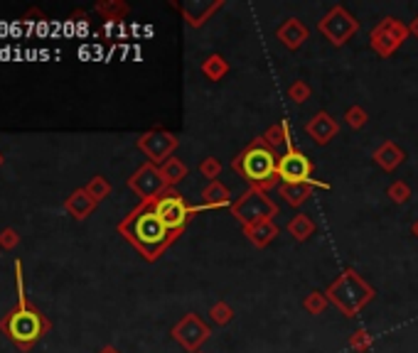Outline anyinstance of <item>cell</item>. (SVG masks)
<instances>
[{"mask_svg":"<svg viewBox=\"0 0 418 353\" xmlns=\"http://www.w3.org/2000/svg\"><path fill=\"white\" fill-rule=\"evenodd\" d=\"M0 164H3V154H0Z\"/></svg>","mask_w":418,"mask_h":353,"instance_id":"74e56055","label":"cell"},{"mask_svg":"<svg viewBox=\"0 0 418 353\" xmlns=\"http://www.w3.org/2000/svg\"><path fill=\"white\" fill-rule=\"evenodd\" d=\"M312 162L298 147H288L278 159V180L283 185H312Z\"/></svg>","mask_w":418,"mask_h":353,"instance_id":"52a82bcc","label":"cell"},{"mask_svg":"<svg viewBox=\"0 0 418 353\" xmlns=\"http://www.w3.org/2000/svg\"><path fill=\"white\" fill-rule=\"evenodd\" d=\"M232 317H234V312H232V307L229 304H224V302H219V304H214L212 309H209V319H212L214 324H229L232 322Z\"/></svg>","mask_w":418,"mask_h":353,"instance_id":"4316f807","label":"cell"},{"mask_svg":"<svg viewBox=\"0 0 418 353\" xmlns=\"http://www.w3.org/2000/svg\"><path fill=\"white\" fill-rule=\"evenodd\" d=\"M320 30L330 37V42H333V45H344V42H347L349 37L359 30V22L354 20V17L349 15L344 8L337 6L323 17V22H320Z\"/></svg>","mask_w":418,"mask_h":353,"instance_id":"9c48e42d","label":"cell"},{"mask_svg":"<svg viewBox=\"0 0 418 353\" xmlns=\"http://www.w3.org/2000/svg\"><path fill=\"white\" fill-rule=\"evenodd\" d=\"M413 233L418 236V221H416V224H413Z\"/></svg>","mask_w":418,"mask_h":353,"instance_id":"8d00e7d4","label":"cell"},{"mask_svg":"<svg viewBox=\"0 0 418 353\" xmlns=\"http://www.w3.org/2000/svg\"><path fill=\"white\" fill-rule=\"evenodd\" d=\"M367 110L359 108V106H354V108L347 110V123L352 125V128H364L367 125Z\"/></svg>","mask_w":418,"mask_h":353,"instance_id":"4dcf8cb0","label":"cell"},{"mask_svg":"<svg viewBox=\"0 0 418 353\" xmlns=\"http://www.w3.org/2000/svg\"><path fill=\"white\" fill-rule=\"evenodd\" d=\"M172 336H175V341H180L187 351L197 353L202 343L209 338V326H207L197 314H187V317L172 329Z\"/></svg>","mask_w":418,"mask_h":353,"instance_id":"8fae6325","label":"cell"},{"mask_svg":"<svg viewBox=\"0 0 418 353\" xmlns=\"http://www.w3.org/2000/svg\"><path fill=\"white\" fill-rule=\"evenodd\" d=\"M96 204L99 201H94V196L89 194V192L81 187V189H74L69 196H67V201H64V209L69 211L74 219H79V221H84L86 216H91V211L96 209Z\"/></svg>","mask_w":418,"mask_h":353,"instance_id":"9a60e30c","label":"cell"},{"mask_svg":"<svg viewBox=\"0 0 418 353\" xmlns=\"http://www.w3.org/2000/svg\"><path fill=\"white\" fill-rule=\"evenodd\" d=\"M232 169L239 172L246 182H251L253 189L263 192L271 189L278 182V157L263 138L253 140L242 154H237L232 162Z\"/></svg>","mask_w":418,"mask_h":353,"instance_id":"3957f363","label":"cell"},{"mask_svg":"<svg viewBox=\"0 0 418 353\" xmlns=\"http://www.w3.org/2000/svg\"><path fill=\"white\" fill-rule=\"evenodd\" d=\"M197 353H202V351H197Z\"/></svg>","mask_w":418,"mask_h":353,"instance_id":"f35d334b","label":"cell"},{"mask_svg":"<svg viewBox=\"0 0 418 353\" xmlns=\"http://www.w3.org/2000/svg\"><path fill=\"white\" fill-rule=\"evenodd\" d=\"M200 174L209 182H217V177L222 174V162L217 157H207L204 162H200Z\"/></svg>","mask_w":418,"mask_h":353,"instance_id":"484cf974","label":"cell"},{"mask_svg":"<svg viewBox=\"0 0 418 353\" xmlns=\"http://www.w3.org/2000/svg\"><path fill=\"white\" fill-rule=\"evenodd\" d=\"M15 284H18V304L0 319V331L6 333L20 351H32L37 346V341L52 329V322L27 299L20 260H15Z\"/></svg>","mask_w":418,"mask_h":353,"instance_id":"6da1fadb","label":"cell"},{"mask_svg":"<svg viewBox=\"0 0 418 353\" xmlns=\"http://www.w3.org/2000/svg\"><path fill=\"white\" fill-rule=\"evenodd\" d=\"M219 206H232V192L222 182H209V187L202 192V201L197 206H192V211L219 209Z\"/></svg>","mask_w":418,"mask_h":353,"instance_id":"5bb4252c","label":"cell"},{"mask_svg":"<svg viewBox=\"0 0 418 353\" xmlns=\"http://www.w3.org/2000/svg\"><path fill=\"white\" fill-rule=\"evenodd\" d=\"M202 71H204V74L209 76L212 81H219L229 71V64H227V59H224V57L212 55V57H207V62L202 64Z\"/></svg>","mask_w":418,"mask_h":353,"instance_id":"cb8c5ba5","label":"cell"},{"mask_svg":"<svg viewBox=\"0 0 418 353\" xmlns=\"http://www.w3.org/2000/svg\"><path fill=\"white\" fill-rule=\"evenodd\" d=\"M99 353H121V351H118V348H113V346H104Z\"/></svg>","mask_w":418,"mask_h":353,"instance_id":"e575fe53","label":"cell"},{"mask_svg":"<svg viewBox=\"0 0 418 353\" xmlns=\"http://www.w3.org/2000/svg\"><path fill=\"white\" fill-rule=\"evenodd\" d=\"M246 236L249 240H251L253 245H258V248H263V245H268L273 238L278 236V229L273 221H263V224H256V226H249L246 229Z\"/></svg>","mask_w":418,"mask_h":353,"instance_id":"d6986e66","label":"cell"},{"mask_svg":"<svg viewBox=\"0 0 418 353\" xmlns=\"http://www.w3.org/2000/svg\"><path fill=\"white\" fill-rule=\"evenodd\" d=\"M153 209H155V214L160 216L162 224L170 229V233H175V236L185 229L187 221H190V216L195 214L192 206H187L185 196L177 194L175 189H167L165 194H160L158 199H153Z\"/></svg>","mask_w":418,"mask_h":353,"instance_id":"8992f818","label":"cell"},{"mask_svg":"<svg viewBox=\"0 0 418 353\" xmlns=\"http://www.w3.org/2000/svg\"><path fill=\"white\" fill-rule=\"evenodd\" d=\"M118 231H121V236H126V240H131L141 250L146 260H155L175 238V233H170V229L155 214L153 201H141V206H136L118 224Z\"/></svg>","mask_w":418,"mask_h":353,"instance_id":"7a4b0ae2","label":"cell"},{"mask_svg":"<svg viewBox=\"0 0 418 353\" xmlns=\"http://www.w3.org/2000/svg\"><path fill=\"white\" fill-rule=\"evenodd\" d=\"M328 299L342 309L344 317H354V314L372 299V287H369L354 270H347L337 282L330 284Z\"/></svg>","mask_w":418,"mask_h":353,"instance_id":"277c9868","label":"cell"},{"mask_svg":"<svg viewBox=\"0 0 418 353\" xmlns=\"http://www.w3.org/2000/svg\"><path fill=\"white\" fill-rule=\"evenodd\" d=\"M349 346L357 348V351H367V348L372 346V336H369V331H357L352 338H349Z\"/></svg>","mask_w":418,"mask_h":353,"instance_id":"d6a6232c","label":"cell"},{"mask_svg":"<svg viewBox=\"0 0 418 353\" xmlns=\"http://www.w3.org/2000/svg\"><path fill=\"white\" fill-rule=\"evenodd\" d=\"M305 130L318 145H328L330 140L340 133V125H337V120H335V118H330V113L320 110V113H315L310 120H307Z\"/></svg>","mask_w":418,"mask_h":353,"instance_id":"4fadbf2b","label":"cell"},{"mask_svg":"<svg viewBox=\"0 0 418 353\" xmlns=\"http://www.w3.org/2000/svg\"><path fill=\"white\" fill-rule=\"evenodd\" d=\"M96 13H99L104 20H121V17L128 15V6L121 3V0H104L96 6Z\"/></svg>","mask_w":418,"mask_h":353,"instance_id":"7402d4cb","label":"cell"},{"mask_svg":"<svg viewBox=\"0 0 418 353\" xmlns=\"http://www.w3.org/2000/svg\"><path fill=\"white\" fill-rule=\"evenodd\" d=\"M328 294H320V292H312V294H307V299H305V309L310 314H323L325 312V307H328Z\"/></svg>","mask_w":418,"mask_h":353,"instance_id":"83f0119b","label":"cell"},{"mask_svg":"<svg viewBox=\"0 0 418 353\" xmlns=\"http://www.w3.org/2000/svg\"><path fill=\"white\" fill-rule=\"evenodd\" d=\"M411 32H413V35H416V37H418V17H416V20H413V22H411Z\"/></svg>","mask_w":418,"mask_h":353,"instance_id":"d590c367","label":"cell"},{"mask_svg":"<svg viewBox=\"0 0 418 353\" xmlns=\"http://www.w3.org/2000/svg\"><path fill=\"white\" fill-rule=\"evenodd\" d=\"M86 192H89L91 196H94V201H104L109 194H111V185H109L104 177H94V180L89 182V185L84 187Z\"/></svg>","mask_w":418,"mask_h":353,"instance_id":"d4e9b609","label":"cell"},{"mask_svg":"<svg viewBox=\"0 0 418 353\" xmlns=\"http://www.w3.org/2000/svg\"><path fill=\"white\" fill-rule=\"evenodd\" d=\"M128 187L141 196L143 201H153L158 199L160 194H165L170 187H167L165 177L160 174V167H155L153 162L143 164L131 180H128Z\"/></svg>","mask_w":418,"mask_h":353,"instance_id":"ba28073f","label":"cell"},{"mask_svg":"<svg viewBox=\"0 0 418 353\" xmlns=\"http://www.w3.org/2000/svg\"><path fill=\"white\" fill-rule=\"evenodd\" d=\"M374 159H377L379 164H382L384 169H396L398 164L406 159V154H403V150L401 147H396V143H391V140H386V143L382 145V147L374 152Z\"/></svg>","mask_w":418,"mask_h":353,"instance_id":"ac0fdd59","label":"cell"},{"mask_svg":"<svg viewBox=\"0 0 418 353\" xmlns=\"http://www.w3.org/2000/svg\"><path fill=\"white\" fill-rule=\"evenodd\" d=\"M138 147L151 157L153 164H162L170 159V152L177 147V138L165 130H151L138 140Z\"/></svg>","mask_w":418,"mask_h":353,"instance_id":"7c38bea8","label":"cell"},{"mask_svg":"<svg viewBox=\"0 0 418 353\" xmlns=\"http://www.w3.org/2000/svg\"><path fill=\"white\" fill-rule=\"evenodd\" d=\"M276 35L288 50H298V47L307 40V27L302 25V22H298L295 17H291V20H286L281 27H278Z\"/></svg>","mask_w":418,"mask_h":353,"instance_id":"2e32d148","label":"cell"},{"mask_svg":"<svg viewBox=\"0 0 418 353\" xmlns=\"http://www.w3.org/2000/svg\"><path fill=\"white\" fill-rule=\"evenodd\" d=\"M18 243H20V236H18L15 229H3V231H0V248L13 250Z\"/></svg>","mask_w":418,"mask_h":353,"instance_id":"1f68e13d","label":"cell"},{"mask_svg":"<svg viewBox=\"0 0 418 353\" xmlns=\"http://www.w3.org/2000/svg\"><path fill=\"white\" fill-rule=\"evenodd\" d=\"M389 196H391V201H396V204H406L408 196H411V189H408V185H403V182H396V185L389 187Z\"/></svg>","mask_w":418,"mask_h":353,"instance_id":"f546056e","label":"cell"},{"mask_svg":"<svg viewBox=\"0 0 418 353\" xmlns=\"http://www.w3.org/2000/svg\"><path fill=\"white\" fill-rule=\"evenodd\" d=\"M406 35H408V30L401 25V22H396L393 17H386L382 25L372 30V47L382 57H389L393 50H398V47L403 45Z\"/></svg>","mask_w":418,"mask_h":353,"instance_id":"30bf717a","label":"cell"},{"mask_svg":"<svg viewBox=\"0 0 418 353\" xmlns=\"http://www.w3.org/2000/svg\"><path fill=\"white\" fill-rule=\"evenodd\" d=\"M288 96H291L293 103H302V101L310 99V86L305 81H295V84L288 89Z\"/></svg>","mask_w":418,"mask_h":353,"instance_id":"f1b7e54d","label":"cell"},{"mask_svg":"<svg viewBox=\"0 0 418 353\" xmlns=\"http://www.w3.org/2000/svg\"><path fill=\"white\" fill-rule=\"evenodd\" d=\"M312 231H315V224H312L305 214H298L295 219L288 224V233H291L295 240H307L312 236Z\"/></svg>","mask_w":418,"mask_h":353,"instance_id":"603a6c76","label":"cell"},{"mask_svg":"<svg viewBox=\"0 0 418 353\" xmlns=\"http://www.w3.org/2000/svg\"><path fill=\"white\" fill-rule=\"evenodd\" d=\"M232 214L237 216L239 221L244 224V229L249 226L263 224V221H271L273 216L278 214V206L268 199L263 192L251 189L249 194H244L237 204H232Z\"/></svg>","mask_w":418,"mask_h":353,"instance_id":"5b68a950","label":"cell"},{"mask_svg":"<svg viewBox=\"0 0 418 353\" xmlns=\"http://www.w3.org/2000/svg\"><path fill=\"white\" fill-rule=\"evenodd\" d=\"M160 174L165 177L167 187H175L177 182H182L187 177V167L177 157H170L167 162L160 164Z\"/></svg>","mask_w":418,"mask_h":353,"instance_id":"44dd1931","label":"cell"},{"mask_svg":"<svg viewBox=\"0 0 418 353\" xmlns=\"http://www.w3.org/2000/svg\"><path fill=\"white\" fill-rule=\"evenodd\" d=\"M45 20H47V17L42 15L37 8H32V10H27L25 15H22V22H25V25H42Z\"/></svg>","mask_w":418,"mask_h":353,"instance_id":"836d02e7","label":"cell"},{"mask_svg":"<svg viewBox=\"0 0 418 353\" xmlns=\"http://www.w3.org/2000/svg\"><path fill=\"white\" fill-rule=\"evenodd\" d=\"M328 189L330 185H325V182H312V185H283L281 187V196L288 201L291 206H300V204H305L307 199H310V194H312V189Z\"/></svg>","mask_w":418,"mask_h":353,"instance_id":"e0dca14e","label":"cell"},{"mask_svg":"<svg viewBox=\"0 0 418 353\" xmlns=\"http://www.w3.org/2000/svg\"><path fill=\"white\" fill-rule=\"evenodd\" d=\"M263 143L268 145L271 150H276V147H291V130H288V123L286 120H281L278 125H271V128L266 130V135H263Z\"/></svg>","mask_w":418,"mask_h":353,"instance_id":"ffe728a7","label":"cell"}]
</instances>
